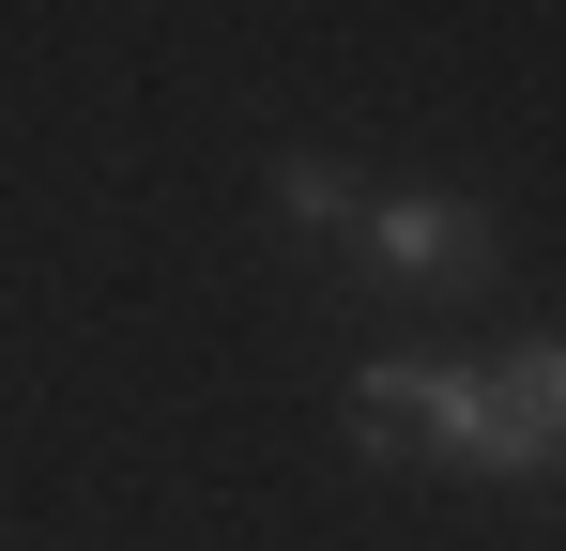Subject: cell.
<instances>
[{"instance_id":"1","label":"cell","mask_w":566,"mask_h":551,"mask_svg":"<svg viewBox=\"0 0 566 551\" xmlns=\"http://www.w3.org/2000/svg\"><path fill=\"white\" fill-rule=\"evenodd\" d=\"M460 475H490V490L566 475V337H521V353L474 367V445H460Z\"/></svg>"},{"instance_id":"2","label":"cell","mask_w":566,"mask_h":551,"mask_svg":"<svg viewBox=\"0 0 566 551\" xmlns=\"http://www.w3.org/2000/svg\"><path fill=\"white\" fill-rule=\"evenodd\" d=\"M353 246H368L382 291H490L505 276V230H490V199H444V184H413V199H368L353 215Z\"/></svg>"},{"instance_id":"3","label":"cell","mask_w":566,"mask_h":551,"mask_svg":"<svg viewBox=\"0 0 566 551\" xmlns=\"http://www.w3.org/2000/svg\"><path fill=\"white\" fill-rule=\"evenodd\" d=\"M353 445L368 459H460L474 445V367L460 353H368L353 367Z\"/></svg>"},{"instance_id":"4","label":"cell","mask_w":566,"mask_h":551,"mask_svg":"<svg viewBox=\"0 0 566 551\" xmlns=\"http://www.w3.org/2000/svg\"><path fill=\"white\" fill-rule=\"evenodd\" d=\"M276 215H291V230H353L368 199H353V169H337V154H276Z\"/></svg>"}]
</instances>
